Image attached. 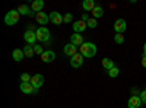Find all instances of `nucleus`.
I'll use <instances>...</instances> for the list:
<instances>
[{"mask_svg":"<svg viewBox=\"0 0 146 108\" xmlns=\"http://www.w3.org/2000/svg\"><path fill=\"white\" fill-rule=\"evenodd\" d=\"M79 53L85 57V58H91L96 54V45L94 42H83L79 47Z\"/></svg>","mask_w":146,"mask_h":108,"instance_id":"1","label":"nucleus"},{"mask_svg":"<svg viewBox=\"0 0 146 108\" xmlns=\"http://www.w3.org/2000/svg\"><path fill=\"white\" fill-rule=\"evenodd\" d=\"M19 18H21V13L18 12V9L15 10H9L7 13H6V16H5V23L6 25H9V27H13V25H16L18 23V21H19Z\"/></svg>","mask_w":146,"mask_h":108,"instance_id":"2","label":"nucleus"},{"mask_svg":"<svg viewBox=\"0 0 146 108\" xmlns=\"http://www.w3.org/2000/svg\"><path fill=\"white\" fill-rule=\"evenodd\" d=\"M35 34H36V40L38 41H41V42H48L50 41V31H48V28L47 27H40L38 29L35 31Z\"/></svg>","mask_w":146,"mask_h":108,"instance_id":"3","label":"nucleus"},{"mask_svg":"<svg viewBox=\"0 0 146 108\" xmlns=\"http://www.w3.org/2000/svg\"><path fill=\"white\" fill-rule=\"evenodd\" d=\"M19 88L23 93H27V95H36L38 93V89H35L31 82H21Z\"/></svg>","mask_w":146,"mask_h":108,"instance_id":"4","label":"nucleus"},{"mask_svg":"<svg viewBox=\"0 0 146 108\" xmlns=\"http://www.w3.org/2000/svg\"><path fill=\"white\" fill-rule=\"evenodd\" d=\"M83 60H85V57H83L80 53H78V54H75V56L70 58V66H72L73 69H79V67L83 64Z\"/></svg>","mask_w":146,"mask_h":108,"instance_id":"5","label":"nucleus"},{"mask_svg":"<svg viewBox=\"0 0 146 108\" xmlns=\"http://www.w3.org/2000/svg\"><path fill=\"white\" fill-rule=\"evenodd\" d=\"M126 29H127V23H126L124 19H117L114 22V31H115V34H123V32H126Z\"/></svg>","mask_w":146,"mask_h":108,"instance_id":"6","label":"nucleus"},{"mask_svg":"<svg viewBox=\"0 0 146 108\" xmlns=\"http://www.w3.org/2000/svg\"><path fill=\"white\" fill-rule=\"evenodd\" d=\"M127 107L129 108H140L142 107V99L139 95H131L127 101Z\"/></svg>","mask_w":146,"mask_h":108,"instance_id":"7","label":"nucleus"},{"mask_svg":"<svg viewBox=\"0 0 146 108\" xmlns=\"http://www.w3.org/2000/svg\"><path fill=\"white\" fill-rule=\"evenodd\" d=\"M35 21H36V23H40L41 27H45L48 23V21H50V15H47L45 12H40V13L35 15Z\"/></svg>","mask_w":146,"mask_h":108,"instance_id":"8","label":"nucleus"},{"mask_svg":"<svg viewBox=\"0 0 146 108\" xmlns=\"http://www.w3.org/2000/svg\"><path fill=\"white\" fill-rule=\"evenodd\" d=\"M31 83H32V86H34L35 89H40V88L44 85V76H42L41 73H36V75H34V76H32Z\"/></svg>","mask_w":146,"mask_h":108,"instance_id":"9","label":"nucleus"},{"mask_svg":"<svg viewBox=\"0 0 146 108\" xmlns=\"http://www.w3.org/2000/svg\"><path fill=\"white\" fill-rule=\"evenodd\" d=\"M23 40H25L27 44H29V45H35V42L38 41L36 40V34L34 31H28V29H27L25 34H23Z\"/></svg>","mask_w":146,"mask_h":108,"instance_id":"10","label":"nucleus"},{"mask_svg":"<svg viewBox=\"0 0 146 108\" xmlns=\"http://www.w3.org/2000/svg\"><path fill=\"white\" fill-rule=\"evenodd\" d=\"M54 58H56V53L53 50H45L41 54V60L44 63H51V62H54Z\"/></svg>","mask_w":146,"mask_h":108,"instance_id":"11","label":"nucleus"},{"mask_svg":"<svg viewBox=\"0 0 146 108\" xmlns=\"http://www.w3.org/2000/svg\"><path fill=\"white\" fill-rule=\"evenodd\" d=\"M50 21L54 23V25H62L63 22V15L60 13V12H51L50 13Z\"/></svg>","mask_w":146,"mask_h":108,"instance_id":"12","label":"nucleus"},{"mask_svg":"<svg viewBox=\"0 0 146 108\" xmlns=\"http://www.w3.org/2000/svg\"><path fill=\"white\" fill-rule=\"evenodd\" d=\"M63 51H64V54H66V56L73 57L75 54H78V47H76V45H73L72 42H69V44H66V45H64Z\"/></svg>","mask_w":146,"mask_h":108,"instance_id":"13","label":"nucleus"},{"mask_svg":"<svg viewBox=\"0 0 146 108\" xmlns=\"http://www.w3.org/2000/svg\"><path fill=\"white\" fill-rule=\"evenodd\" d=\"M88 28V25H86V22H83L82 19L80 21H76L75 23H73V31H75L76 34H82L85 29Z\"/></svg>","mask_w":146,"mask_h":108,"instance_id":"14","label":"nucleus"},{"mask_svg":"<svg viewBox=\"0 0 146 108\" xmlns=\"http://www.w3.org/2000/svg\"><path fill=\"white\" fill-rule=\"evenodd\" d=\"M70 42L73 44V45H76V47H80L85 41H83V37L80 34H73V35H70Z\"/></svg>","mask_w":146,"mask_h":108,"instance_id":"15","label":"nucleus"},{"mask_svg":"<svg viewBox=\"0 0 146 108\" xmlns=\"http://www.w3.org/2000/svg\"><path fill=\"white\" fill-rule=\"evenodd\" d=\"M31 9H32V12H36V13L42 12L44 10V0H34Z\"/></svg>","mask_w":146,"mask_h":108,"instance_id":"16","label":"nucleus"},{"mask_svg":"<svg viewBox=\"0 0 146 108\" xmlns=\"http://www.w3.org/2000/svg\"><path fill=\"white\" fill-rule=\"evenodd\" d=\"M18 12L21 15H27V16H34V12H32V9L29 7V6H27V5H21L19 7H18Z\"/></svg>","mask_w":146,"mask_h":108,"instance_id":"17","label":"nucleus"},{"mask_svg":"<svg viewBox=\"0 0 146 108\" xmlns=\"http://www.w3.org/2000/svg\"><path fill=\"white\" fill-rule=\"evenodd\" d=\"M12 57H13L15 62H22L23 57H25V53H23V50H21V48H15L13 53H12Z\"/></svg>","mask_w":146,"mask_h":108,"instance_id":"18","label":"nucleus"},{"mask_svg":"<svg viewBox=\"0 0 146 108\" xmlns=\"http://www.w3.org/2000/svg\"><path fill=\"white\" fill-rule=\"evenodd\" d=\"M91 15H92V18H95V19L102 18V15H104V9H102V6L96 5V6H95V9L91 12Z\"/></svg>","mask_w":146,"mask_h":108,"instance_id":"19","label":"nucleus"},{"mask_svg":"<svg viewBox=\"0 0 146 108\" xmlns=\"http://www.w3.org/2000/svg\"><path fill=\"white\" fill-rule=\"evenodd\" d=\"M96 3H95V0H85V2L82 3V7L86 10V12H92L95 9Z\"/></svg>","mask_w":146,"mask_h":108,"instance_id":"20","label":"nucleus"},{"mask_svg":"<svg viewBox=\"0 0 146 108\" xmlns=\"http://www.w3.org/2000/svg\"><path fill=\"white\" fill-rule=\"evenodd\" d=\"M102 67H104L105 70H111L113 67H115V64H114V62H113L111 58L105 57V58H102Z\"/></svg>","mask_w":146,"mask_h":108,"instance_id":"21","label":"nucleus"},{"mask_svg":"<svg viewBox=\"0 0 146 108\" xmlns=\"http://www.w3.org/2000/svg\"><path fill=\"white\" fill-rule=\"evenodd\" d=\"M23 53H25V57H32L34 54H35V50H34V45H29V44H27L25 47H23Z\"/></svg>","mask_w":146,"mask_h":108,"instance_id":"22","label":"nucleus"},{"mask_svg":"<svg viewBox=\"0 0 146 108\" xmlns=\"http://www.w3.org/2000/svg\"><path fill=\"white\" fill-rule=\"evenodd\" d=\"M114 42L118 44V45H121V44L124 42V35L123 34H115L114 35Z\"/></svg>","mask_w":146,"mask_h":108,"instance_id":"23","label":"nucleus"},{"mask_svg":"<svg viewBox=\"0 0 146 108\" xmlns=\"http://www.w3.org/2000/svg\"><path fill=\"white\" fill-rule=\"evenodd\" d=\"M86 25H88V28L94 29V28H96V27H98V21H96L95 18H89V21L86 22Z\"/></svg>","mask_w":146,"mask_h":108,"instance_id":"24","label":"nucleus"},{"mask_svg":"<svg viewBox=\"0 0 146 108\" xmlns=\"http://www.w3.org/2000/svg\"><path fill=\"white\" fill-rule=\"evenodd\" d=\"M120 75V70H118V67L115 66V67H113L111 70H108V76L110 78H117Z\"/></svg>","mask_w":146,"mask_h":108,"instance_id":"25","label":"nucleus"},{"mask_svg":"<svg viewBox=\"0 0 146 108\" xmlns=\"http://www.w3.org/2000/svg\"><path fill=\"white\" fill-rule=\"evenodd\" d=\"M32 80V76L29 73H22L21 75V82H31Z\"/></svg>","mask_w":146,"mask_h":108,"instance_id":"26","label":"nucleus"},{"mask_svg":"<svg viewBox=\"0 0 146 108\" xmlns=\"http://www.w3.org/2000/svg\"><path fill=\"white\" fill-rule=\"evenodd\" d=\"M34 50H35V54H40V56L44 53L42 45H40V44H35V45H34Z\"/></svg>","mask_w":146,"mask_h":108,"instance_id":"27","label":"nucleus"},{"mask_svg":"<svg viewBox=\"0 0 146 108\" xmlns=\"http://www.w3.org/2000/svg\"><path fill=\"white\" fill-rule=\"evenodd\" d=\"M72 21H73V15H72V13H66V15L63 16V22H64V23H70Z\"/></svg>","mask_w":146,"mask_h":108,"instance_id":"28","label":"nucleus"},{"mask_svg":"<svg viewBox=\"0 0 146 108\" xmlns=\"http://www.w3.org/2000/svg\"><path fill=\"white\" fill-rule=\"evenodd\" d=\"M139 97H140V99H142V104H146V91H142V92L139 93Z\"/></svg>","mask_w":146,"mask_h":108,"instance_id":"29","label":"nucleus"},{"mask_svg":"<svg viewBox=\"0 0 146 108\" xmlns=\"http://www.w3.org/2000/svg\"><path fill=\"white\" fill-rule=\"evenodd\" d=\"M82 21H83V22H88V21H89V15H88V13H83V15H82Z\"/></svg>","mask_w":146,"mask_h":108,"instance_id":"30","label":"nucleus"},{"mask_svg":"<svg viewBox=\"0 0 146 108\" xmlns=\"http://www.w3.org/2000/svg\"><path fill=\"white\" fill-rule=\"evenodd\" d=\"M142 66L146 69V56H143V57H142Z\"/></svg>","mask_w":146,"mask_h":108,"instance_id":"31","label":"nucleus"},{"mask_svg":"<svg viewBox=\"0 0 146 108\" xmlns=\"http://www.w3.org/2000/svg\"><path fill=\"white\" fill-rule=\"evenodd\" d=\"M143 56H146V42L143 44Z\"/></svg>","mask_w":146,"mask_h":108,"instance_id":"32","label":"nucleus"}]
</instances>
